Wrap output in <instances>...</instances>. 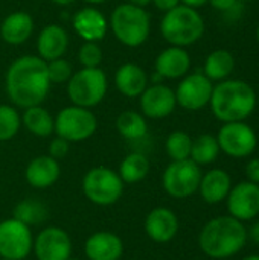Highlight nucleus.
I'll return each instance as SVG.
<instances>
[{
	"label": "nucleus",
	"instance_id": "4468645a",
	"mask_svg": "<svg viewBox=\"0 0 259 260\" xmlns=\"http://www.w3.org/2000/svg\"><path fill=\"white\" fill-rule=\"evenodd\" d=\"M226 200L231 216L241 222L252 221L259 215V184L241 181L231 189Z\"/></svg>",
	"mask_w": 259,
	"mask_h": 260
},
{
	"label": "nucleus",
	"instance_id": "6ab92c4d",
	"mask_svg": "<svg viewBox=\"0 0 259 260\" xmlns=\"http://www.w3.org/2000/svg\"><path fill=\"white\" fill-rule=\"evenodd\" d=\"M84 253L89 260H119L124 254V242L116 233L96 232L87 238Z\"/></svg>",
	"mask_w": 259,
	"mask_h": 260
},
{
	"label": "nucleus",
	"instance_id": "a211bd4d",
	"mask_svg": "<svg viewBox=\"0 0 259 260\" xmlns=\"http://www.w3.org/2000/svg\"><path fill=\"white\" fill-rule=\"evenodd\" d=\"M191 69V55L185 47L169 46L154 61V73L162 79H182Z\"/></svg>",
	"mask_w": 259,
	"mask_h": 260
},
{
	"label": "nucleus",
	"instance_id": "ea45409f",
	"mask_svg": "<svg viewBox=\"0 0 259 260\" xmlns=\"http://www.w3.org/2000/svg\"><path fill=\"white\" fill-rule=\"evenodd\" d=\"M247 238H252V241L259 245V221L250 227V230H247Z\"/></svg>",
	"mask_w": 259,
	"mask_h": 260
},
{
	"label": "nucleus",
	"instance_id": "c03bdc74",
	"mask_svg": "<svg viewBox=\"0 0 259 260\" xmlns=\"http://www.w3.org/2000/svg\"><path fill=\"white\" fill-rule=\"evenodd\" d=\"M243 260H259V254H250V256H246Z\"/></svg>",
	"mask_w": 259,
	"mask_h": 260
},
{
	"label": "nucleus",
	"instance_id": "aec40b11",
	"mask_svg": "<svg viewBox=\"0 0 259 260\" xmlns=\"http://www.w3.org/2000/svg\"><path fill=\"white\" fill-rule=\"evenodd\" d=\"M61 175V166L58 160L47 155H38L32 158L26 169H24V178L27 184L34 189H49L53 186Z\"/></svg>",
	"mask_w": 259,
	"mask_h": 260
},
{
	"label": "nucleus",
	"instance_id": "4c0bfd02",
	"mask_svg": "<svg viewBox=\"0 0 259 260\" xmlns=\"http://www.w3.org/2000/svg\"><path fill=\"white\" fill-rule=\"evenodd\" d=\"M151 3L162 12H166L172 8H176L177 5H180V0H151Z\"/></svg>",
	"mask_w": 259,
	"mask_h": 260
},
{
	"label": "nucleus",
	"instance_id": "37998d69",
	"mask_svg": "<svg viewBox=\"0 0 259 260\" xmlns=\"http://www.w3.org/2000/svg\"><path fill=\"white\" fill-rule=\"evenodd\" d=\"M87 5H90V6H96V5H102V3H105L107 0H84Z\"/></svg>",
	"mask_w": 259,
	"mask_h": 260
},
{
	"label": "nucleus",
	"instance_id": "dca6fc26",
	"mask_svg": "<svg viewBox=\"0 0 259 260\" xmlns=\"http://www.w3.org/2000/svg\"><path fill=\"white\" fill-rule=\"evenodd\" d=\"M179 218L168 207L153 209L143 222L147 236L156 244H168L179 233Z\"/></svg>",
	"mask_w": 259,
	"mask_h": 260
},
{
	"label": "nucleus",
	"instance_id": "58836bf2",
	"mask_svg": "<svg viewBox=\"0 0 259 260\" xmlns=\"http://www.w3.org/2000/svg\"><path fill=\"white\" fill-rule=\"evenodd\" d=\"M180 3H182V5H185V6H189V8L198 9V8H202V6L208 5V3H209V0H180Z\"/></svg>",
	"mask_w": 259,
	"mask_h": 260
},
{
	"label": "nucleus",
	"instance_id": "a18cd8bd",
	"mask_svg": "<svg viewBox=\"0 0 259 260\" xmlns=\"http://www.w3.org/2000/svg\"><path fill=\"white\" fill-rule=\"evenodd\" d=\"M256 40H258V43H259V24H258V27H256Z\"/></svg>",
	"mask_w": 259,
	"mask_h": 260
},
{
	"label": "nucleus",
	"instance_id": "9b49d317",
	"mask_svg": "<svg viewBox=\"0 0 259 260\" xmlns=\"http://www.w3.org/2000/svg\"><path fill=\"white\" fill-rule=\"evenodd\" d=\"M217 140L220 151L232 158H246L252 155L258 146L256 133L246 122L224 123L217 134Z\"/></svg>",
	"mask_w": 259,
	"mask_h": 260
},
{
	"label": "nucleus",
	"instance_id": "473e14b6",
	"mask_svg": "<svg viewBox=\"0 0 259 260\" xmlns=\"http://www.w3.org/2000/svg\"><path fill=\"white\" fill-rule=\"evenodd\" d=\"M46 64L50 84H67V81L73 75V67L67 59H64V56L47 61Z\"/></svg>",
	"mask_w": 259,
	"mask_h": 260
},
{
	"label": "nucleus",
	"instance_id": "b1692460",
	"mask_svg": "<svg viewBox=\"0 0 259 260\" xmlns=\"http://www.w3.org/2000/svg\"><path fill=\"white\" fill-rule=\"evenodd\" d=\"M232 189L231 175L224 169H211L205 175H202L198 192L205 203L218 204L224 201Z\"/></svg>",
	"mask_w": 259,
	"mask_h": 260
},
{
	"label": "nucleus",
	"instance_id": "e433bc0d",
	"mask_svg": "<svg viewBox=\"0 0 259 260\" xmlns=\"http://www.w3.org/2000/svg\"><path fill=\"white\" fill-rule=\"evenodd\" d=\"M211 6L218 9V11H223V12H232L234 8H237L238 5V0H209Z\"/></svg>",
	"mask_w": 259,
	"mask_h": 260
},
{
	"label": "nucleus",
	"instance_id": "393cba45",
	"mask_svg": "<svg viewBox=\"0 0 259 260\" xmlns=\"http://www.w3.org/2000/svg\"><path fill=\"white\" fill-rule=\"evenodd\" d=\"M21 125L35 137H49L55 129V117L41 105L24 108L21 114Z\"/></svg>",
	"mask_w": 259,
	"mask_h": 260
},
{
	"label": "nucleus",
	"instance_id": "ddd939ff",
	"mask_svg": "<svg viewBox=\"0 0 259 260\" xmlns=\"http://www.w3.org/2000/svg\"><path fill=\"white\" fill-rule=\"evenodd\" d=\"M32 253L37 260H67L72 254V239L60 227H46L34 236Z\"/></svg>",
	"mask_w": 259,
	"mask_h": 260
},
{
	"label": "nucleus",
	"instance_id": "0eeeda50",
	"mask_svg": "<svg viewBox=\"0 0 259 260\" xmlns=\"http://www.w3.org/2000/svg\"><path fill=\"white\" fill-rule=\"evenodd\" d=\"M84 197L95 206L108 207L116 204L124 193V181L118 171L96 166L85 172L81 181Z\"/></svg>",
	"mask_w": 259,
	"mask_h": 260
},
{
	"label": "nucleus",
	"instance_id": "f3484780",
	"mask_svg": "<svg viewBox=\"0 0 259 260\" xmlns=\"http://www.w3.org/2000/svg\"><path fill=\"white\" fill-rule=\"evenodd\" d=\"M72 26L78 37H81L84 41L99 43L108 32V20L98 8L90 5L75 12Z\"/></svg>",
	"mask_w": 259,
	"mask_h": 260
},
{
	"label": "nucleus",
	"instance_id": "bb28decb",
	"mask_svg": "<svg viewBox=\"0 0 259 260\" xmlns=\"http://www.w3.org/2000/svg\"><path fill=\"white\" fill-rule=\"evenodd\" d=\"M151 165L145 154L142 152H131L125 155L119 165L118 174L124 184H136L143 181L150 174Z\"/></svg>",
	"mask_w": 259,
	"mask_h": 260
},
{
	"label": "nucleus",
	"instance_id": "f257e3e1",
	"mask_svg": "<svg viewBox=\"0 0 259 260\" xmlns=\"http://www.w3.org/2000/svg\"><path fill=\"white\" fill-rule=\"evenodd\" d=\"M47 64L38 55H23L11 62L5 75V90L17 108L41 105L49 94Z\"/></svg>",
	"mask_w": 259,
	"mask_h": 260
},
{
	"label": "nucleus",
	"instance_id": "1a4fd4ad",
	"mask_svg": "<svg viewBox=\"0 0 259 260\" xmlns=\"http://www.w3.org/2000/svg\"><path fill=\"white\" fill-rule=\"evenodd\" d=\"M202 169L191 158L171 161L162 177V184L165 192L177 200H185L198 192Z\"/></svg>",
	"mask_w": 259,
	"mask_h": 260
},
{
	"label": "nucleus",
	"instance_id": "f704fd0d",
	"mask_svg": "<svg viewBox=\"0 0 259 260\" xmlns=\"http://www.w3.org/2000/svg\"><path fill=\"white\" fill-rule=\"evenodd\" d=\"M69 149H70V142H67L66 139L63 137H53L49 143V148H47V152L52 158L55 160H61L64 158L67 154H69Z\"/></svg>",
	"mask_w": 259,
	"mask_h": 260
},
{
	"label": "nucleus",
	"instance_id": "f03ea898",
	"mask_svg": "<svg viewBox=\"0 0 259 260\" xmlns=\"http://www.w3.org/2000/svg\"><path fill=\"white\" fill-rule=\"evenodd\" d=\"M256 101V91L249 82L224 79L214 85L209 105L220 122H244L255 111Z\"/></svg>",
	"mask_w": 259,
	"mask_h": 260
},
{
	"label": "nucleus",
	"instance_id": "49530a36",
	"mask_svg": "<svg viewBox=\"0 0 259 260\" xmlns=\"http://www.w3.org/2000/svg\"><path fill=\"white\" fill-rule=\"evenodd\" d=\"M67 260H81V259H75V257H69Z\"/></svg>",
	"mask_w": 259,
	"mask_h": 260
},
{
	"label": "nucleus",
	"instance_id": "cd10ccee",
	"mask_svg": "<svg viewBox=\"0 0 259 260\" xmlns=\"http://www.w3.org/2000/svg\"><path fill=\"white\" fill-rule=\"evenodd\" d=\"M116 129L125 140H140L148 134L147 117L142 113L133 110L122 111L116 119Z\"/></svg>",
	"mask_w": 259,
	"mask_h": 260
},
{
	"label": "nucleus",
	"instance_id": "39448f33",
	"mask_svg": "<svg viewBox=\"0 0 259 260\" xmlns=\"http://www.w3.org/2000/svg\"><path fill=\"white\" fill-rule=\"evenodd\" d=\"M108 27H111L114 38L121 44L134 49L148 40L151 30V18L145 8L125 2L113 9Z\"/></svg>",
	"mask_w": 259,
	"mask_h": 260
},
{
	"label": "nucleus",
	"instance_id": "5701e85b",
	"mask_svg": "<svg viewBox=\"0 0 259 260\" xmlns=\"http://www.w3.org/2000/svg\"><path fill=\"white\" fill-rule=\"evenodd\" d=\"M114 85L122 96L134 99L139 98L150 85V79L140 66L134 62H124L114 72Z\"/></svg>",
	"mask_w": 259,
	"mask_h": 260
},
{
	"label": "nucleus",
	"instance_id": "7c9ffc66",
	"mask_svg": "<svg viewBox=\"0 0 259 260\" xmlns=\"http://www.w3.org/2000/svg\"><path fill=\"white\" fill-rule=\"evenodd\" d=\"M21 128V114L17 107L0 104V142L14 139Z\"/></svg>",
	"mask_w": 259,
	"mask_h": 260
},
{
	"label": "nucleus",
	"instance_id": "412c9836",
	"mask_svg": "<svg viewBox=\"0 0 259 260\" xmlns=\"http://www.w3.org/2000/svg\"><path fill=\"white\" fill-rule=\"evenodd\" d=\"M69 47V34L60 24H46L37 37V55L43 61L63 58Z\"/></svg>",
	"mask_w": 259,
	"mask_h": 260
},
{
	"label": "nucleus",
	"instance_id": "6e6552de",
	"mask_svg": "<svg viewBox=\"0 0 259 260\" xmlns=\"http://www.w3.org/2000/svg\"><path fill=\"white\" fill-rule=\"evenodd\" d=\"M98 129V119L90 108L69 105L55 116L53 133L70 143H79L90 139Z\"/></svg>",
	"mask_w": 259,
	"mask_h": 260
},
{
	"label": "nucleus",
	"instance_id": "f8f14e48",
	"mask_svg": "<svg viewBox=\"0 0 259 260\" xmlns=\"http://www.w3.org/2000/svg\"><path fill=\"white\" fill-rule=\"evenodd\" d=\"M214 84L205 73H188L182 78L176 93L177 105L188 111H198L209 105Z\"/></svg>",
	"mask_w": 259,
	"mask_h": 260
},
{
	"label": "nucleus",
	"instance_id": "a878e982",
	"mask_svg": "<svg viewBox=\"0 0 259 260\" xmlns=\"http://www.w3.org/2000/svg\"><path fill=\"white\" fill-rule=\"evenodd\" d=\"M234 69H235L234 55L226 49H217L206 56L205 66H203V73L212 82L214 81L221 82L224 79H229Z\"/></svg>",
	"mask_w": 259,
	"mask_h": 260
},
{
	"label": "nucleus",
	"instance_id": "2eb2a0df",
	"mask_svg": "<svg viewBox=\"0 0 259 260\" xmlns=\"http://www.w3.org/2000/svg\"><path fill=\"white\" fill-rule=\"evenodd\" d=\"M140 111L148 119H165L177 107L176 93L171 87L159 82L150 84L139 96Z\"/></svg>",
	"mask_w": 259,
	"mask_h": 260
},
{
	"label": "nucleus",
	"instance_id": "de8ad7c7",
	"mask_svg": "<svg viewBox=\"0 0 259 260\" xmlns=\"http://www.w3.org/2000/svg\"><path fill=\"white\" fill-rule=\"evenodd\" d=\"M249 2H258V0H249Z\"/></svg>",
	"mask_w": 259,
	"mask_h": 260
},
{
	"label": "nucleus",
	"instance_id": "72a5a7b5",
	"mask_svg": "<svg viewBox=\"0 0 259 260\" xmlns=\"http://www.w3.org/2000/svg\"><path fill=\"white\" fill-rule=\"evenodd\" d=\"M78 61L82 67H101L102 49L96 41H84L78 50Z\"/></svg>",
	"mask_w": 259,
	"mask_h": 260
},
{
	"label": "nucleus",
	"instance_id": "c85d7f7f",
	"mask_svg": "<svg viewBox=\"0 0 259 260\" xmlns=\"http://www.w3.org/2000/svg\"><path fill=\"white\" fill-rule=\"evenodd\" d=\"M220 145L215 136L212 134H202L197 139H192L191 148V160L198 166H206L214 163L220 155Z\"/></svg>",
	"mask_w": 259,
	"mask_h": 260
},
{
	"label": "nucleus",
	"instance_id": "7ed1b4c3",
	"mask_svg": "<svg viewBox=\"0 0 259 260\" xmlns=\"http://www.w3.org/2000/svg\"><path fill=\"white\" fill-rule=\"evenodd\" d=\"M246 242V225L231 215L208 221L198 235L200 250L211 259H229L238 254Z\"/></svg>",
	"mask_w": 259,
	"mask_h": 260
},
{
	"label": "nucleus",
	"instance_id": "9d476101",
	"mask_svg": "<svg viewBox=\"0 0 259 260\" xmlns=\"http://www.w3.org/2000/svg\"><path fill=\"white\" fill-rule=\"evenodd\" d=\"M34 247V235L29 225L9 218L0 222V259L24 260Z\"/></svg>",
	"mask_w": 259,
	"mask_h": 260
},
{
	"label": "nucleus",
	"instance_id": "423d86ee",
	"mask_svg": "<svg viewBox=\"0 0 259 260\" xmlns=\"http://www.w3.org/2000/svg\"><path fill=\"white\" fill-rule=\"evenodd\" d=\"M66 91L72 105L93 108L107 96L108 78L101 67H81L67 81Z\"/></svg>",
	"mask_w": 259,
	"mask_h": 260
},
{
	"label": "nucleus",
	"instance_id": "79ce46f5",
	"mask_svg": "<svg viewBox=\"0 0 259 260\" xmlns=\"http://www.w3.org/2000/svg\"><path fill=\"white\" fill-rule=\"evenodd\" d=\"M55 5H58V6H69V5H72V3H75L76 0H52Z\"/></svg>",
	"mask_w": 259,
	"mask_h": 260
},
{
	"label": "nucleus",
	"instance_id": "20e7f679",
	"mask_svg": "<svg viewBox=\"0 0 259 260\" xmlns=\"http://www.w3.org/2000/svg\"><path fill=\"white\" fill-rule=\"evenodd\" d=\"M160 34L171 46L188 47L203 37L205 20L197 9L180 3L163 14Z\"/></svg>",
	"mask_w": 259,
	"mask_h": 260
},
{
	"label": "nucleus",
	"instance_id": "2f4dec72",
	"mask_svg": "<svg viewBox=\"0 0 259 260\" xmlns=\"http://www.w3.org/2000/svg\"><path fill=\"white\" fill-rule=\"evenodd\" d=\"M192 139L185 131H172L165 143V149L171 161L188 160L191 157Z\"/></svg>",
	"mask_w": 259,
	"mask_h": 260
},
{
	"label": "nucleus",
	"instance_id": "09e8293b",
	"mask_svg": "<svg viewBox=\"0 0 259 260\" xmlns=\"http://www.w3.org/2000/svg\"><path fill=\"white\" fill-rule=\"evenodd\" d=\"M0 260H8V259H0Z\"/></svg>",
	"mask_w": 259,
	"mask_h": 260
},
{
	"label": "nucleus",
	"instance_id": "4be33fe9",
	"mask_svg": "<svg viewBox=\"0 0 259 260\" xmlns=\"http://www.w3.org/2000/svg\"><path fill=\"white\" fill-rule=\"evenodd\" d=\"M35 29L34 18L26 11H14L8 14L0 24V37L6 44L20 46L26 43Z\"/></svg>",
	"mask_w": 259,
	"mask_h": 260
},
{
	"label": "nucleus",
	"instance_id": "c756f323",
	"mask_svg": "<svg viewBox=\"0 0 259 260\" xmlns=\"http://www.w3.org/2000/svg\"><path fill=\"white\" fill-rule=\"evenodd\" d=\"M12 218H15L17 221L32 227V225H38L41 222L46 221L47 218V209L46 206L34 198H27L20 201L15 207H14V213Z\"/></svg>",
	"mask_w": 259,
	"mask_h": 260
},
{
	"label": "nucleus",
	"instance_id": "a19ab883",
	"mask_svg": "<svg viewBox=\"0 0 259 260\" xmlns=\"http://www.w3.org/2000/svg\"><path fill=\"white\" fill-rule=\"evenodd\" d=\"M127 3H131V5H136V6L145 8L147 5H150V3H151V0H127Z\"/></svg>",
	"mask_w": 259,
	"mask_h": 260
},
{
	"label": "nucleus",
	"instance_id": "c9c22d12",
	"mask_svg": "<svg viewBox=\"0 0 259 260\" xmlns=\"http://www.w3.org/2000/svg\"><path fill=\"white\" fill-rule=\"evenodd\" d=\"M246 175L249 181L259 184V158H252L246 166Z\"/></svg>",
	"mask_w": 259,
	"mask_h": 260
}]
</instances>
